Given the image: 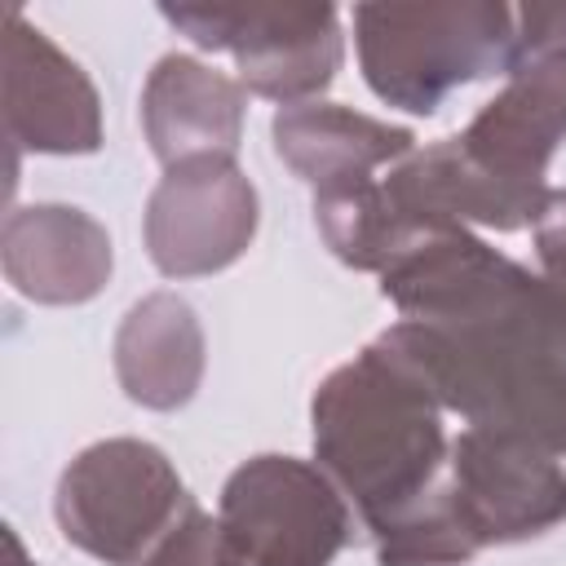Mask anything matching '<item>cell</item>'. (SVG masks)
Returning a JSON list of instances; mask_svg holds the SVG:
<instances>
[{"label": "cell", "instance_id": "obj_1", "mask_svg": "<svg viewBox=\"0 0 566 566\" xmlns=\"http://www.w3.org/2000/svg\"><path fill=\"white\" fill-rule=\"evenodd\" d=\"M389 345L469 429L566 455V292L464 226L380 274Z\"/></svg>", "mask_w": 566, "mask_h": 566}, {"label": "cell", "instance_id": "obj_2", "mask_svg": "<svg viewBox=\"0 0 566 566\" xmlns=\"http://www.w3.org/2000/svg\"><path fill=\"white\" fill-rule=\"evenodd\" d=\"M314 464L358 509L376 566H469L447 482V411L429 385L380 340L332 367L310 398Z\"/></svg>", "mask_w": 566, "mask_h": 566}, {"label": "cell", "instance_id": "obj_3", "mask_svg": "<svg viewBox=\"0 0 566 566\" xmlns=\"http://www.w3.org/2000/svg\"><path fill=\"white\" fill-rule=\"evenodd\" d=\"M354 49L385 106L433 115L447 93L517 66V9L500 0L354 4Z\"/></svg>", "mask_w": 566, "mask_h": 566}, {"label": "cell", "instance_id": "obj_4", "mask_svg": "<svg viewBox=\"0 0 566 566\" xmlns=\"http://www.w3.org/2000/svg\"><path fill=\"white\" fill-rule=\"evenodd\" d=\"M195 495L172 460L146 438L88 442L57 478L53 517L66 544L106 562L142 566Z\"/></svg>", "mask_w": 566, "mask_h": 566}, {"label": "cell", "instance_id": "obj_5", "mask_svg": "<svg viewBox=\"0 0 566 566\" xmlns=\"http://www.w3.org/2000/svg\"><path fill=\"white\" fill-rule=\"evenodd\" d=\"M217 535L226 566H332L354 539V509L314 460L265 451L226 478Z\"/></svg>", "mask_w": 566, "mask_h": 566}, {"label": "cell", "instance_id": "obj_6", "mask_svg": "<svg viewBox=\"0 0 566 566\" xmlns=\"http://www.w3.org/2000/svg\"><path fill=\"white\" fill-rule=\"evenodd\" d=\"M159 18L208 53L234 57V80L279 106L318 102L345 62L332 4H159Z\"/></svg>", "mask_w": 566, "mask_h": 566}, {"label": "cell", "instance_id": "obj_7", "mask_svg": "<svg viewBox=\"0 0 566 566\" xmlns=\"http://www.w3.org/2000/svg\"><path fill=\"white\" fill-rule=\"evenodd\" d=\"M442 500L473 553L526 544L566 522V469L522 438L464 424L451 438Z\"/></svg>", "mask_w": 566, "mask_h": 566}, {"label": "cell", "instance_id": "obj_8", "mask_svg": "<svg viewBox=\"0 0 566 566\" xmlns=\"http://www.w3.org/2000/svg\"><path fill=\"white\" fill-rule=\"evenodd\" d=\"M256 186L234 159H190L155 181L142 239L164 279H203L230 270L256 239Z\"/></svg>", "mask_w": 566, "mask_h": 566}, {"label": "cell", "instance_id": "obj_9", "mask_svg": "<svg viewBox=\"0 0 566 566\" xmlns=\"http://www.w3.org/2000/svg\"><path fill=\"white\" fill-rule=\"evenodd\" d=\"M451 142L495 190L544 208V172L566 142V49L517 57V66L504 75V88L482 102V111L460 133H451Z\"/></svg>", "mask_w": 566, "mask_h": 566}, {"label": "cell", "instance_id": "obj_10", "mask_svg": "<svg viewBox=\"0 0 566 566\" xmlns=\"http://www.w3.org/2000/svg\"><path fill=\"white\" fill-rule=\"evenodd\" d=\"M4 133L31 155L102 150V97L88 71L18 9L4 22Z\"/></svg>", "mask_w": 566, "mask_h": 566}, {"label": "cell", "instance_id": "obj_11", "mask_svg": "<svg viewBox=\"0 0 566 566\" xmlns=\"http://www.w3.org/2000/svg\"><path fill=\"white\" fill-rule=\"evenodd\" d=\"M0 265L18 296L35 305H84L115 270L106 226L75 203H22L4 217Z\"/></svg>", "mask_w": 566, "mask_h": 566}, {"label": "cell", "instance_id": "obj_12", "mask_svg": "<svg viewBox=\"0 0 566 566\" xmlns=\"http://www.w3.org/2000/svg\"><path fill=\"white\" fill-rule=\"evenodd\" d=\"M243 119L248 88L190 53H164L142 84V133L164 168L190 159H234Z\"/></svg>", "mask_w": 566, "mask_h": 566}, {"label": "cell", "instance_id": "obj_13", "mask_svg": "<svg viewBox=\"0 0 566 566\" xmlns=\"http://www.w3.org/2000/svg\"><path fill=\"white\" fill-rule=\"evenodd\" d=\"M274 155L318 190L371 181L380 168L402 164L416 150V133L340 102H296L279 106L270 119Z\"/></svg>", "mask_w": 566, "mask_h": 566}, {"label": "cell", "instance_id": "obj_14", "mask_svg": "<svg viewBox=\"0 0 566 566\" xmlns=\"http://www.w3.org/2000/svg\"><path fill=\"white\" fill-rule=\"evenodd\" d=\"M115 380L146 411L186 407L208 371V340L195 305L168 287L128 305L115 327Z\"/></svg>", "mask_w": 566, "mask_h": 566}, {"label": "cell", "instance_id": "obj_15", "mask_svg": "<svg viewBox=\"0 0 566 566\" xmlns=\"http://www.w3.org/2000/svg\"><path fill=\"white\" fill-rule=\"evenodd\" d=\"M142 566H226L221 562V535H217V517L203 513L199 500H190L181 509V517L172 522V531L155 544V553Z\"/></svg>", "mask_w": 566, "mask_h": 566}, {"label": "cell", "instance_id": "obj_16", "mask_svg": "<svg viewBox=\"0 0 566 566\" xmlns=\"http://www.w3.org/2000/svg\"><path fill=\"white\" fill-rule=\"evenodd\" d=\"M535 261H539V274L566 292V186L562 190H548L535 226Z\"/></svg>", "mask_w": 566, "mask_h": 566}, {"label": "cell", "instance_id": "obj_17", "mask_svg": "<svg viewBox=\"0 0 566 566\" xmlns=\"http://www.w3.org/2000/svg\"><path fill=\"white\" fill-rule=\"evenodd\" d=\"M566 49V4H517V57Z\"/></svg>", "mask_w": 566, "mask_h": 566}, {"label": "cell", "instance_id": "obj_18", "mask_svg": "<svg viewBox=\"0 0 566 566\" xmlns=\"http://www.w3.org/2000/svg\"><path fill=\"white\" fill-rule=\"evenodd\" d=\"M4 548H9V566H40V562H31V557H27V548H22L18 531H4Z\"/></svg>", "mask_w": 566, "mask_h": 566}]
</instances>
